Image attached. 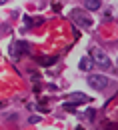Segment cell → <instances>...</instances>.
<instances>
[{"label":"cell","mask_w":118,"mask_h":130,"mask_svg":"<svg viewBox=\"0 0 118 130\" xmlns=\"http://www.w3.org/2000/svg\"><path fill=\"white\" fill-rule=\"evenodd\" d=\"M70 16L74 20V24H78V26H82V28H90V26H92V18L88 16L86 12H82V10H72Z\"/></svg>","instance_id":"3"},{"label":"cell","mask_w":118,"mask_h":130,"mask_svg":"<svg viewBox=\"0 0 118 130\" xmlns=\"http://www.w3.org/2000/svg\"><path fill=\"white\" fill-rule=\"evenodd\" d=\"M92 66H94V62H92V58H90V56L80 58V64H78V68H80L82 72H90V70H92Z\"/></svg>","instance_id":"6"},{"label":"cell","mask_w":118,"mask_h":130,"mask_svg":"<svg viewBox=\"0 0 118 130\" xmlns=\"http://www.w3.org/2000/svg\"><path fill=\"white\" fill-rule=\"evenodd\" d=\"M28 52V44L24 42V40H18V42H12L10 44V56L14 58V60H18L22 54H26Z\"/></svg>","instance_id":"4"},{"label":"cell","mask_w":118,"mask_h":130,"mask_svg":"<svg viewBox=\"0 0 118 130\" xmlns=\"http://www.w3.org/2000/svg\"><path fill=\"white\" fill-rule=\"evenodd\" d=\"M68 100L74 102V104H84L90 100V96H86L84 92H72V94H68Z\"/></svg>","instance_id":"5"},{"label":"cell","mask_w":118,"mask_h":130,"mask_svg":"<svg viewBox=\"0 0 118 130\" xmlns=\"http://www.w3.org/2000/svg\"><path fill=\"white\" fill-rule=\"evenodd\" d=\"M90 54H92V62H94V64L102 66V68H110V66H112V60L108 58V54H106L102 48L92 46V48H90Z\"/></svg>","instance_id":"1"},{"label":"cell","mask_w":118,"mask_h":130,"mask_svg":"<svg viewBox=\"0 0 118 130\" xmlns=\"http://www.w3.org/2000/svg\"><path fill=\"white\" fill-rule=\"evenodd\" d=\"M6 2H8V0H0V6H2V4H6Z\"/></svg>","instance_id":"10"},{"label":"cell","mask_w":118,"mask_h":130,"mask_svg":"<svg viewBox=\"0 0 118 130\" xmlns=\"http://www.w3.org/2000/svg\"><path fill=\"white\" fill-rule=\"evenodd\" d=\"M84 6L88 10H98L100 8V0H84Z\"/></svg>","instance_id":"7"},{"label":"cell","mask_w":118,"mask_h":130,"mask_svg":"<svg viewBox=\"0 0 118 130\" xmlns=\"http://www.w3.org/2000/svg\"><path fill=\"white\" fill-rule=\"evenodd\" d=\"M42 66H50V62H56V56H50V58H40Z\"/></svg>","instance_id":"8"},{"label":"cell","mask_w":118,"mask_h":130,"mask_svg":"<svg viewBox=\"0 0 118 130\" xmlns=\"http://www.w3.org/2000/svg\"><path fill=\"white\" fill-rule=\"evenodd\" d=\"M88 84H90V88H94V90H104L110 80H108V76H104V74H90L88 76Z\"/></svg>","instance_id":"2"},{"label":"cell","mask_w":118,"mask_h":130,"mask_svg":"<svg viewBox=\"0 0 118 130\" xmlns=\"http://www.w3.org/2000/svg\"><path fill=\"white\" fill-rule=\"evenodd\" d=\"M76 106H78V104H74V102H66L62 108H64V110H70V112H74V110H76Z\"/></svg>","instance_id":"9"}]
</instances>
